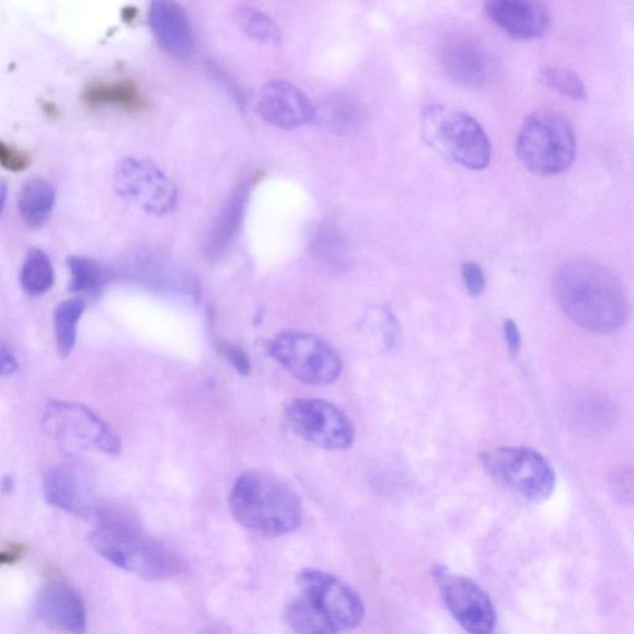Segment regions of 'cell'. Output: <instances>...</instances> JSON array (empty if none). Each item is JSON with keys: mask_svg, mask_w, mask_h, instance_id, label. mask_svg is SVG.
Instances as JSON below:
<instances>
[{"mask_svg": "<svg viewBox=\"0 0 634 634\" xmlns=\"http://www.w3.org/2000/svg\"><path fill=\"white\" fill-rule=\"evenodd\" d=\"M553 290L565 314L591 333L612 334L629 321L631 306L622 283L599 263L583 258L562 263Z\"/></svg>", "mask_w": 634, "mask_h": 634, "instance_id": "cell-1", "label": "cell"}, {"mask_svg": "<svg viewBox=\"0 0 634 634\" xmlns=\"http://www.w3.org/2000/svg\"><path fill=\"white\" fill-rule=\"evenodd\" d=\"M90 543L104 560L148 580H165L182 570V563L169 549L151 538L125 515L101 508Z\"/></svg>", "mask_w": 634, "mask_h": 634, "instance_id": "cell-2", "label": "cell"}, {"mask_svg": "<svg viewBox=\"0 0 634 634\" xmlns=\"http://www.w3.org/2000/svg\"><path fill=\"white\" fill-rule=\"evenodd\" d=\"M231 512L249 531L281 537L297 531L302 507L295 489L264 472H245L237 479L230 496Z\"/></svg>", "mask_w": 634, "mask_h": 634, "instance_id": "cell-3", "label": "cell"}, {"mask_svg": "<svg viewBox=\"0 0 634 634\" xmlns=\"http://www.w3.org/2000/svg\"><path fill=\"white\" fill-rule=\"evenodd\" d=\"M422 135L430 148L452 163L482 170L491 162L492 147L486 131L465 112L445 106L425 108Z\"/></svg>", "mask_w": 634, "mask_h": 634, "instance_id": "cell-4", "label": "cell"}, {"mask_svg": "<svg viewBox=\"0 0 634 634\" xmlns=\"http://www.w3.org/2000/svg\"><path fill=\"white\" fill-rule=\"evenodd\" d=\"M517 155L529 172L551 176L566 172L576 158V136L565 117L553 111H538L519 130Z\"/></svg>", "mask_w": 634, "mask_h": 634, "instance_id": "cell-5", "label": "cell"}, {"mask_svg": "<svg viewBox=\"0 0 634 634\" xmlns=\"http://www.w3.org/2000/svg\"><path fill=\"white\" fill-rule=\"evenodd\" d=\"M43 428L49 438L69 452L97 451L117 457L118 435L101 416L79 403L53 401L43 414Z\"/></svg>", "mask_w": 634, "mask_h": 634, "instance_id": "cell-6", "label": "cell"}, {"mask_svg": "<svg viewBox=\"0 0 634 634\" xmlns=\"http://www.w3.org/2000/svg\"><path fill=\"white\" fill-rule=\"evenodd\" d=\"M270 356L302 383L327 385L338 380L343 361L323 339L286 333L272 341Z\"/></svg>", "mask_w": 634, "mask_h": 634, "instance_id": "cell-7", "label": "cell"}, {"mask_svg": "<svg viewBox=\"0 0 634 634\" xmlns=\"http://www.w3.org/2000/svg\"><path fill=\"white\" fill-rule=\"evenodd\" d=\"M484 465L502 485L527 500L541 502L553 494L554 470L532 449H497L485 453Z\"/></svg>", "mask_w": 634, "mask_h": 634, "instance_id": "cell-8", "label": "cell"}, {"mask_svg": "<svg viewBox=\"0 0 634 634\" xmlns=\"http://www.w3.org/2000/svg\"><path fill=\"white\" fill-rule=\"evenodd\" d=\"M286 419L302 440L326 450H346L355 441V429L343 411L323 400L299 399L289 403Z\"/></svg>", "mask_w": 634, "mask_h": 634, "instance_id": "cell-9", "label": "cell"}, {"mask_svg": "<svg viewBox=\"0 0 634 634\" xmlns=\"http://www.w3.org/2000/svg\"><path fill=\"white\" fill-rule=\"evenodd\" d=\"M115 187L123 198L153 216L169 214L177 201L172 178L147 159H122L115 172Z\"/></svg>", "mask_w": 634, "mask_h": 634, "instance_id": "cell-10", "label": "cell"}, {"mask_svg": "<svg viewBox=\"0 0 634 634\" xmlns=\"http://www.w3.org/2000/svg\"><path fill=\"white\" fill-rule=\"evenodd\" d=\"M433 575L445 606L463 630L470 634L494 633L495 606L479 584L442 565L435 566Z\"/></svg>", "mask_w": 634, "mask_h": 634, "instance_id": "cell-11", "label": "cell"}, {"mask_svg": "<svg viewBox=\"0 0 634 634\" xmlns=\"http://www.w3.org/2000/svg\"><path fill=\"white\" fill-rule=\"evenodd\" d=\"M298 585L304 598L339 631L354 630L362 622V600L334 575L306 569L298 575Z\"/></svg>", "mask_w": 634, "mask_h": 634, "instance_id": "cell-12", "label": "cell"}, {"mask_svg": "<svg viewBox=\"0 0 634 634\" xmlns=\"http://www.w3.org/2000/svg\"><path fill=\"white\" fill-rule=\"evenodd\" d=\"M441 62L453 81L466 88H484L498 70L495 56L470 37H451L441 49Z\"/></svg>", "mask_w": 634, "mask_h": 634, "instance_id": "cell-13", "label": "cell"}, {"mask_svg": "<svg viewBox=\"0 0 634 634\" xmlns=\"http://www.w3.org/2000/svg\"><path fill=\"white\" fill-rule=\"evenodd\" d=\"M257 108L270 126L291 129L315 120V106L295 84L270 81L260 92Z\"/></svg>", "mask_w": 634, "mask_h": 634, "instance_id": "cell-14", "label": "cell"}, {"mask_svg": "<svg viewBox=\"0 0 634 634\" xmlns=\"http://www.w3.org/2000/svg\"><path fill=\"white\" fill-rule=\"evenodd\" d=\"M92 477L87 468L62 462L47 470L43 481L44 497L53 507L71 514L89 512L92 505Z\"/></svg>", "mask_w": 634, "mask_h": 634, "instance_id": "cell-15", "label": "cell"}, {"mask_svg": "<svg viewBox=\"0 0 634 634\" xmlns=\"http://www.w3.org/2000/svg\"><path fill=\"white\" fill-rule=\"evenodd\" d=\"M149 25L157 43L166 54L178 60L192 58L194 32L183 5L157 0L149 8Z\"/></svg>", "mask_w": 634, "mask_h": 634, "instance_id": "cell-16", "label": "cell"}, {"mask_svg": "<svg viewBox=\"0 0 634 634\" xmlns=\"http://www.w3.org/2000/svg\"><path fill=\"white\" fill-rule=\"evenodd\" d=\"M485 11L500 31L516 39H537L543 36L551 25L547 8L532 0H492L486 4Z\"/></svg>", "mask_w": 634, "mask_h": 634, "instance_id": "cell-17", "label": "cell"}, {"mask_svg": "<svg viewBox=\"0 0 634 634\" xmlns=\"http://www.w3.org/2000/svg\"><path fill=\"white\" fill-rule=\"evenodd\" d=\"M36 612L51 627L83 634L88 627L87 609L71 586L55 581L44 586L36 601Z\"/></svg>", "mask_w": 634, "mask_h": 634, "instance_id": "cell-18", "label": "cell"}, {"mask_svg": "<svg viewBox=\"0 0 634 634\" xmlns=\"http://www.w3.org/2000/svg\"><path fill=\"white\" fill-rule=\"evenodd\" d=\"M567 425L577 434L593 437L612 428L618 408L608 396L595 391H577L564 402Z\"/></svg>", "mask_w": 634, "mask_h": 634, "instance_id": "cell-19", "label": "cell"}, {"mask_svg": "<svg viewBox=\"0 0 634 634\" xmlns=\"http://www.w3.org/2000/svg\"><path fill=\"white\" fill-rule=\"evenodd\" d=\"M250 188V183L242 182L227 198L219 219L207 239L206 252L210 257H220L234 241L241 229L245 208H247Z\"/></svg>", "mask_w": 634, "mask_h": 634, "instance_id": "cell-20", "label": "cell"}, {"mask_svg": "<svg viewBox=\"0 0 634 634\" xmlns=\"http://www.w3.org/2000/svg\"><path fill=\"white\" fill-rule=\"evenodd\" d=\"M365 111L348 94H334L315 107V119L330 130L341 135L353 134L362 126Z\"/></svg>", "mask_w": 634, "mask_h": 634, "instance_id": "cell-21", "label": "cell"}, {"mask_svg": "<svg viewBox=\"0 0 634 634\" xmlns=\"http://www.w3.org/2000/svg\"><path fill=\"white\" fill-rule=\"evenodd\" d=\"M55 201L56 193L53 185L42 177H32L19 193L18 210L23 221L36 229L49 219Z\"/></svg>", "mask_w": 634, "mask_h": 634, "instance_id": "cell-22", "label": "cell"}, {"mask_svg": "<svg viewBox=\"0 0 634 634\" xmlns=\"http://www.w3.org/2000/svg\"><path fill=\"white\" fill-rule=\"evenodd\" d=\"M83 100L91 107L113 106L126 111H138L146 107V100L134 82L117 83L94 82L83 93Z\"/></svg>", "mask_w": 634, "mask_h": 634, "instance_id": "cell-23", "label": "cell"}, {"mask_svg": "<svg viewBox=\"0 0 634 634\" xmlns=\"http://www.w3.org/2000/svg\"><path fill=\"white\" fill-rule=\"evenodd\" d=\"M84 308L82 299H69L61 301L54 311L56 351L61 358H68L73 351Z\"/></svg>", "mask_w": 634, "mask_h": 634, "instance_id": "cell-24", "label": "cell"}, {"mask_svg": "<svg viewBox=\"0 0 634 634\" xmlns=\"http://www.w3.org/2000/svg\"><path fill=\"white\" fill-rule=\"evenodd\" d=\"M286 620L296 634H339V630L306 598L288 604Z\"/></svg>", "mask_w": 634, "mask_h": 634, "instance_id": "cell-25", "label": "cell"}, {"mask_svg": "<svg viewBox=\"0 0 634 634\" xmlns=\"http://www.w3.org/2000/svg\"><path fill=\"white\" fill-rule=\"evenodd\" d=\"M54 280L55 272L49 255L39 249L27 252L21 272V284L26 295H44L51 289Z\"/></svg>", "mask_w": 634, "mask_h": 634, "instance_id": "cell-26", "label": "cell"}, {"mask_svg": "<svg viewBox=\"0 0 634 634\" xmlns=\"http://www.w3.org/2000/svg\"><path fill=\"white\" fill-rule=\"evenodd\" d=\"M70 290L74 295H96L107 284V274L94 262L81 255L69 258Z\"/></svg>", "mask_w": 634, "mask_h": 634, "instance_id": "cell-27", "label": "cell"}, {"mask_svg": "<svg viewBox=\"0 0 634 634\" xmlns=\"http://www.w3.org/2000/svg\"><path fill=\"white\" fill-rule=\"evenodd\" d=\"M237 19L243 33L251 39L268 45H277L281 42L280 27L270 16L251 7L240 8Z\"/></svg>", "mask_w": 634, "mask_h": 634, "instance_id": "cell-28", "label": "cell"}, {"mask_svg": "<svg viewBox=\"0 0 634 634\" xmlns=\"http://www.w3.org/2000/svg\"><path fill=\"white\" fill-rule=\"evenodd\" d=\"M539 79L547 89H551L562 96L575 102L586 100L585 84L579 74L564 66H545L539 72Z\"/></svg>", "mask_w": 634, "mask_h": 634, "instance_id": "cell-29", "label": "cell"}, {"mask_svg": "<svg viewBox=\"0 0 634 634\" xmlns=\"http://www.w3.org/2000/svg\"><path fill=\"white\" fill-rule=\"evenodd\" d=\"M312 251L318 257L333 264H344L347 257L346 245L335 229L330 224L321 226L312 239Z\"/></svg>", "mask_w": 634, "mask_h": 634, "instance_id": "cell-30", "label": "cell"}, {"mask_svg": "<svg viewBox=\"0 0 634 634\" xmlns=\"http://www.w3.org/2000/svg\"><path fill=\"white\" fill-rule=\"evenodd\" d=\"M611 495L623 505L634 502V469L619 468L611 472L609 480Z\"/></svg>", "mask_w": 634, "mask_h": 634, "instance_id": "cell-31", "label": "cell"}, {"mask_svg": "<svg viewBox=\"0 0 634 634\" xmlns=\"http://www.w3.org/2000/svg\"><path fill=\"white\" fill-rule=\"evenodd\" d=\"M0 164L7 170H11V172H23L31 165V157L24 153L23 150L2 141L0 143Z\"/></svg>", "mask_w": 634, "mask_h": 634, "instance_id": "cell-32", "label": "cell"}, {"mask_svg": "<svg viewBox=\"0 0 634 634\" xmlns=\"http://www.w3.org/2000/svg\"><path fill=\"white\" fill-rule=\"evenodd\" d=\"M219 353L242 376H249L251 373V361L250 357L245 355L243 349L231 344H220Z\"/></svg>", "mask_w": 634, "mask_h": 634, "instance_id": "cell-33", "label": "cell"}, {"mask_svg": "<svg viewBox=\"0 0 634 634\" xmlns=\"http://www.w3.org/2000/svg\"><path fill=\"white\" fill-rule=\"evenodd\" d=\"M462 277L465 286L472 297H479L486 288V278L484 270L479 264L468 262L462 266Z\"/></svg>", "mask_w": 634, "mask_h": 634, "instance_id": "cell-34", "label": "cell"}, {"mask_svg": "<svg viewBox=\"0 0 634 634\" xmlns=\"http://www.w3.org/2000/svg\"><path fill=\"white\" fill-rule=\"evenodd\" d=\"M505 337L507 341L509 353L516 356L519 353L520 344H522V338H520L518 326L516 325L514 320L506 321Z\"/></svg>", "mask_w": 634, "mask_h": 634, "instance_id": "cell-35", "label": "cell"}, {"mask_svg": "<svg viewBox=\"0 0 634 634\" xmlns=\"http://www.w3.org/2000/svg\"><path fill=\"white\" fill-rule=\"evenodd\" d=\"M0 365H2L0 368H2L3 376L13 374L18 368L16 358L5 345L0 349Z\"/></svg>", "mask_w": 634, "mask_h": 634, "instance_id": "cell-36", "label": "cell"}, {"mask_svg": "<svg viewBox=\"0 0 634 634\" xmlns=\"http://www.w3.org/2000/svg\"><path fill=\"white\" fill-rule=\"evenodd\" d=\"M198 634H229L227 633L221 627H217V626H212V627H207L205 630H203L200 633Z\"/></svg>", "mask_w": 634, "mask_h": 634, "instance_id": "cell-37", "label": "cell"}, {"mask_svg": "<svg viewBox=\"0 0 634 634\" xmlns=\"http://www.w3.org/2000/svg\"><path fill=\"white\" fill-rule=\"evenodd\" d=\"M5 200H7V185L5 183L2 184V208L4 210V206H5Z\"/></svg>", "mask_w": 634, "mask_h": 634, "instance_id": "cell-38", "label": "cell"}]
</instances>
